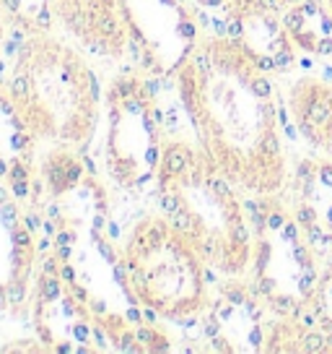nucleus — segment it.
<instances>
[{
	"mask_svg": "<svg viewBox=\"0 0 332 354\" xmlns=\"http://www.w3.org/2000/svg\"><path fill=\"white\" fill-rule=\"evenodd\" d=\"M55 16L96 55H122L128 36L114 18L117 0H50Z\"/></svg>",
	"mask_w": 332,
	"mask_h": 354,
	"instance_id": "nucleus-1",
	"label": "nucleus"
},
{
	"mask_svg": "<svg viewBox=\"0 0 332 354\" xmlns=\"http://www.w3.org/2000/svg\"><path fill=\"white\" fill-rule=\"evenodd\" d=\"M42 175H45V180H47V185H50L52 198H57V195H63L65 190H70V188L80 180L83 170H80V164L73 159L70 154H65V151H52L47 159L42 162Z\"/></svg>",
	"mask_w": 332,
	"mask_h": 354,
	"instance_id": "nucleus-2",
	"label": "nucleus"
},
{
	"mask_svg": "<svg viewBox=\"0 0 332 354\" xmlns=\"http://www.w3.org/2000/svg\"><path fill=\"white\" fill-rule=\"evenodd\" d=\"M192 159V148L182 141H172V143H163L161 154H158V180H166V177H174L179 172L187 170Z\"/></svg>",
	"mask_w": 332,
	"mask_h": 354,
	"instance_id": "nucleus-3",
	"label": "nucleus"
},
{
	"mask_svg": "<svg viewBox=\"0 0 332 354\" xmlns=\"http://www.w3.org/2000/svg\"><path fill=\"white\" fill-rule=\"evenodd\" d=\"M301 117H306V120L312 125H327L332 120V107L324 102V99H317V102H309L304 107V112H299Z\"/></svg>",
	"mask_w": 332,
	"mask_h": 354,
	"instance_id": "nucleus-4",
	"label": "nucleus"
},
{
	"mask_svg": "<svg viewBox=\"0 0 332 354\" xmlns=\"http://www.w3.org/2000/svg\"><path fill=\"white\" fill-rule=\"evenodd\" d=\"M135 339H138V344L143 346V351H163V349H169L166 336L156 333L153 328H138V331H135Z\"/></svg>",
	"mask_w": 332,
	"mask_h": 354,
	"instance_id": "nucleus-5",
	"label": "nucleus"
},
{
	"mask_svg": "<svg viewBox=\"0 0 332 354\" xmlns=\"http://www.w3.org/2000/svg\"><path fill=\"white\" fill-rule=\"evenodd\" d=\"M304 344H301V349L304 351H312V354H319V351H327V336L324 333H306L304 339H301Z\"/></svg>",
	"mask_w": 332,
	"mask_h": 354,
	"instance_id": "nucleus-6",
	"label": "nucleus"
},
{
	"mask_svg": "<svg viewBox=\"0 0 332 354\" xmlns=\"http://www.w3.org/2000/svg\"><path fill=\"white\" fill-rule=\"evenodd\" d=\"M260 151H262L265 156H270V159H275V156L280 154V146H278V136L273 133V128L262 133V138H260Z\"/></svg>",
	"mask_w": 332,
	"mask_h": 354,
	"instance_id": "nucleus-7",
	"label": "nucleus"
},
{
	"mask_svg": "<svg viewBox=\"0 0 332 354\" xmlns=\"http://www.w3.org/2000/svg\"><path fill=\"white\" fill-rule=\"evenodd\" d=\"M304 18H306V13H304L301 8H291V11L283 16V26H285L288 31H299V29L304 26Z\"/></svg>",
	"mask_w": 332,
	"mask_h": 354,
	"instance_id": "nucleus-8",
	"label": "nucleus"
},
{
	"mask_svg": "<svg viewBox=\"0 0 332 354\" xmlns=\"http://www.w3.org/2000/svg\"><path fill=\"white\" fill-rule=\"evenodd\" d=\"M249 89H252V94H255V97H260V99H267V97H270V91H273L270 81H267V78H262V76H255L252 81H249Z\"/></svg>",
	"mask_w": 332,
	"mask_h": 354,
	"instance_id": "nucleus-9",
	"label": "nucleus"
},
{
	"mask_svg": "<svg viewBox=\"0 0 332 354\" xmlns=\"http://www.w3.org/2000/svg\"><path fill=\"white\" fill-rule=\"evenodd\" d=\"M270 305H273L275 312H280V315H285V312H294V310H296V302L291 300V297H273Z\"/></svg>",
	"mask_w": 332,
	"mask_h": 354,
	"instance_id": "nucleus-10",
	"label": "nucleus"
},
{
	"mask_svg": "<svg viewBox=\"0 0 332 354\" xmlns=\"http://www.w3.org/2000/svg\"><path fill=\"white\" fill-rule=\"evenodd\" d=\"M11 182H21V180H29V172H26V164H21V159H13L11 164V172H8Z\"/></svg>",
	"mask_w": 332,
	"mask_h": 354,
	"instance_id": "nucleus-11",
	"label": "nucleus"
},
{
	"mask_svg": "<svg viewBox=\"0 0 332 354\" xmlns=\"http://www.w3.org/2000/svg\"><path fill=\"white\" fill-rule=\"evenodd\" d=\"M314 268L312 266H304V279L299 282V287H301V294H309V289L314 287Z\"/></svg>",
	"mask_w": 332,
	"mask_h": 354,
	"instance_id": "nucleus-12",
	"label": "nucleus"
},
{
	"mask_svg": "<svg viewBox=\"0 0 332 354\" xmlns=\"http://www.w3.org/2000/svg\"><path fill=\"white\" fill-rule=\"evenodd\" d=\"M314 219H317V214H314L309 206H301V209H299V214H296V221H299L301 227H309V224H314Z\"/></svg>",
	"mask_w": 332,
	"mask_h": 354,
	"instance_id": "nucleus-13",
	"label": "nucleus"
},
{
	"mask_svg": "<svg viewBox=\"0 0 332 354\" xmlns=\"http://www.w3.org/2000/svg\"><path fill=\"white\" fill-rule=\"evenodd\" d=\"M275 65H278L280 70H285V68L294 65V55H291V50H280V52H275Z\"/></svg>",
	"mask_w": 332,
	"mask_h": 354,
	"instance_id": "nucleus-14",
	"label": "nucleus"
},
{
	"mask_svg": "<svg viewBox=\"0 0 332 354\" xmlns=\"http://www.w3.org/2000/svg\"><path fill=\"white\" fill-rule=\"evenodd\" d=\"M255 65L260 68V70H275L278 65H275V58H270V55H257L255 58Z\"/></svg>",
	"mask_w": 332,
	"mask_h": 354,
	"instance_id": "nucleus-15",
	"label": "nucleus"
},
{
	"mask_svg": "<svg viewBox=\"0 0 332 354\" xmlns=\"http://www.w3.org/2000/svg\"><path fill=\"white\" fill-rule=\"evenodd\" d=\"M241 34H244V24H241V18L229 21V36H231V39H241Z\"/></svg>",
	"mask_w": 332,
	"mask_h": 354,
	"instance_id": "nucleus-16",
	"label": "nucleus"
},
{
	"mask_svg": "<svg viewBox=\"0 0 332 354\" xmlns=\"http://www.w3.org/2000/svg\"><path fill=\"white\" fill-rule=\"evenodd\" d=\"M260 294H273V289H275V282L273 279H267V276H262L260 282H257V287H255Z\"/></svg>",
	"mask_w": 332,
	"mask_h": 354,
	"instance_id": "nucleus-17",
	"label": "nucleus"
},
{
	"mask_svg": "<svg viewBox=\"0 0 332 354\" xmlns=\"http://www.w3.org/2000/svg\"><path fill=\"white\" fill-rule=\"evenodd\" d=\"M226 297H229L234 305H241V302H246L244 292H241V289H236V287H226Z\"/></svg>",
	"mask_w": 332,
	"mask_h": 354,
	"instance_id": "nucleus-18",
	"label": "nucleus"
},
{
	"mask_svg": "<svg viewBox=\"0 0 332 354\" xmlns=\"http://www.w3.org/2000/svg\"><path fill=\"white\" fill-rule=\"evenodd\" d=\"M13 193H16V198L24 201L26 195H29V180H21V182H13Z\"/></svg>",
	"mask_w": 332,
	"mask_h": 354,
	"instance_id": "nucleus-19",
	"label": "nucleus"
},
{
	"mask_svg": "<svg viewBox=\"0 0 332 354\" xmlns=\"http://www.w3.org/2000/svg\"><path fill=\"white\" fill-rule=\"evenodd\" d=\"M96 245H99V253L109 260V263H117V255H114V250L107 245V243H101V240H96Z\"/></svg>",
	"mask_w": 332,
	"mask_h": 354,
	"instance_id": "nucleus-20",
	"label": "nucleus"
},
{
	"mask_svg": "<svg viewBox=\"0 0 332 354\" xmlns=\"http://www.w3.org/2000/svg\"><path fill=\"white\" fill-rule=\"evenodd\" d=\"M283 224H285L283 214H267V227H270V229H280Z\"/></svg>",
	"mask_w": 332,
	"mask_h": 354,
	"instance_id": "nucleus-21",
	"label": "nucleus"
},
{
	"mask_svg": "<svg viewBox=\"0 0 332 354\" xmlns=\"http://www.w3.org/2000/svg\"><path fill=\"white\" fill-rule=\"evenodd\" d=\"M324 240V234L317 224H309V243H322Z\"/></svg>",
	"mask_w": 332,
	"mask_h": 354,
	"instance_id": "nucleus-22",
	"label": "nucleus"
},
{
	"mask_svg": "<svg viewBox=\"0 0 332 354\" xmlns=\"http://www.w3.org/2000/svg\"><path fill=\"white\" fill-rule=\"evenodd\" d=\"M294 258H296L301 266H309V253H306V248H299V245H296V248H294Z\"/></svg>",
	"mask_w": 332,
	"mask_h": 354,
	"instance_id": "nucleus-23",
	"label": "nucleus"
},
{
	"mask_svg": "<svg viewBox=\"0 0 332 354\" xmlns=\"http://www.w3.org/2000/svg\"><path fill=\"white\" fill-rule=\"evenodd\" d=\"M205 333L211 336V339L218 336V321H216V318H208V321H205Z\"/></svg>",
	"mask_w": 332,
	"mask_h": 354,
	"instance_id": "nucleus-24",
	"label": "nucleus"
},
{
	"mask_svg": "<svg viewBox=\"0 0 332 354\" xmlns=\"http://www.w3.org/2000/svg\"><path fill=\"white\" fill-rule=\"evenodd\" d=\"M283 237L288 243H294L296 240V224H283Z\"/></svg>",
	"mask_w": 332,
	"mask_h": 354,
	"instance_id": "nucleus-25",
	"label": "nucleus"
},
{
	"mask_svg": "<svg viewBox=\"0 0 332 354\" xmlns=\"http://www.w3.org/2000/svg\"><path fill=\"white\" fill-rule=\"evenodd\" d=\"M317 52L319 55H332V39H322V42L317 45Z\"/></svg>",
	"mask_w": 332,
	"mask_h": 354,
	"instance_id": "nucleus-26",
	"label": "nucleus"
},
{
	"mask_svg": "<svg viewBox=\"0 0 332 354\" xmlns=\"http://www.w3.org/2000/svg\"><path fill=\"white\" fill-rule=\"evenodd\" d=\"M55 268H57L55 258H52V255H50V258H45V263H42V273H55Z\"/></svg>",
	"mask_w": 332,
	"mask_h": 354,
	"instance_id": "nucleus-27",
	"label": "nucleus"
},
{
	"mask_svg": "<svg viewBox=\"0 0 332 354\" xmlns=\"http://www.w3.org/2000/svg\"><path fill=\"white\" fill-rule=\"evenodd\" d=\"M213 349H218V351H231V346H229L226 339H221V336H213Z\"/></svg>",
	"mask_w": 332,
	"mask_h": 354,
	"instance_id": "nucleus-28",
	"label": "nucleus"
},
{
	"mask_svg": "<svg viewBox=\"0 0 332 354\" xmlns=\"http://www.w3.org/2000/svg\"><path fill=\"white\" fill-rule=\"evenodd\" d=\"M317 323V315H314V312H304V315H301V326L304 328H312Z\"/></svg>",
	"mask_w": 332,
	"mask_h": 354,
	"instance_id": "nucleus-29",
	"label": "nucleus"
},
{
	"mask_svg": "<svg viewBox=\"0 0 332 354\" xmlns=\"http://www.w3.org/2000/svg\"><path fill=\"white\" fill-rule=\"evenodd\" d=\"M301 11H304L306 16H312V13H319V6L314 3V0H306V3L301 6Z\"/></svg>",
	"mask_w": 332,
	"mask_h": 354,
	"instance_id": "nucleus-30",
	"label": "nucleus"
},
{
	"mask_svg": "<svg viewBox=\"0 0 332 354\" xmlns=\"http://www.w3.org/2000/svg\"><path fill=\"white\" fill-rule=\"evenodd\" d=\"M60 273H63V279H65L68 284H73V268H70L68 263H63V268H60Z\"/></svg>",
	"mask_w": 332,
	"mask_h": 354,
	"instance_id": "nucleus-31",
	"label": "nucleus"
},
{
	"mask_svg": "<svg viewBox=\"0 0 332 354\" xmlns=\"http://www.w3.org/2000/svg\"><path fill=\"white\" fill-rule=\"evenodd\" d=\"M249 341H252L255 346H260V344H262V331H260V328H255L252 333H249Z\"/></svg>",
	"mask_w": 332,
	"mask_h": 354,
	"instance_id": "nucleus-32",
	"label": "nucleus"
},
{
	"mask_svg": "<svg viewBox=\"0 0 332 354\" xmlns=\"http://www.w3.org/2000/svg\"><path fill=\"white\" fill-rule=\"evenodd\" d=\"M3 8H8L11 13H16L21 8V3H18V0H3Z\"/></svg>",
	"mask_w": 332,
	"mask_h": 354,
	"instance_id": "nucleus-33",
	"label": "nucleus"
},
{
	"mask_svg": "<svg viewBox=\"0 0 332 354\" xmlns=\"http://www.w3.org/2000/svg\"><path fill=\"white\" fill-rule=\"evenodd\" d=\"M57 243H60V245H63V243H65V245L73 243V234H70V232H60V234H57Z\"/></svg>",
	"mask_w": 332,
	"mask_h": 354,
	"instance_id": "nucleus-34",
	"label": "nucleus"
},
{
	"mask_svg": "<svg viewBox=\"0 0 332 354\" xmlns=\"http://www.w3.org/2000/svg\"><path fill=\"white\" fill-rule=\"evenodd\" d=\"M322 31H324V34L332 31V18H329V16H322Z\"/></svg>",
	"mask_w": 332,
	"mask_h": 354,
	"instance_id": "nucleus-35",
	"label": "nucleus"
},
{
	"mask_svg": "<svg viewBox=\"0 0 332 354\" xmlns=\"http://www.w3.org/2000/svg\"><path fill=\"white\" fill-rule=\"evenodd\" d=\"M322 328H324L327 339H332V321H329V318H322Z\"/></svg>",
	"mask_w": 332,
	"mask_h": 354,
	"instance_id": "nucleus-36",
	"label": "nucleus"
},
{
	"mask_svg": "<svg viewBox=\"0 0 332 354\" xmlns=\"http://www.w3.org/2000/svg\"><path fill=\"white\" fill-rule=\"evenodd\" d=\"M322 175H324V182H327V185H332V167H324V170H322Z\"/></svg>",
	"mask_w": 332,
	"mask_h": 354,
	"instance_id": "nucleus-37",
	"label": "nucleus"
},
{
	"mask_svg": "<svg viewBox=\"0 0 332 354\" xmlns=\"http://www.w3.org/2000/svg\"><path fill=\"white\" fill-rule=\"evenodd\" d=\"M221 318H223V321L231 318V307H221Z\"/></svg>",
	"mask_w": 332,
	"mask_h": 354,
	"instance_id": "nucleus-38",
	"label": "nucleus"
},
{
	"mask_svg": "<svg viewBox=\"0 0 332 354\" xmlns=\"http://www.w3.org/2000/svg\"><path fill=\"white\" fill-rule=\"evenodd\" d=\"M322 73H324V78H332V68H329V65H324Z\"/></svg>",
	"mask_w": 332,
	"mask_h": 354,
	"instance_id": "nucleus-39",
	"label": "nucleus"
},
{
	"mask_svg": "<svg viewBox=\"0 0 332 354\" xmlns=\"http://www.w3.org/2000/svg\"><path fill=\"white\" fill-rule=\"evenodd\" d=\"M322 99H324V102H327V104H329V107H332V91H327V94H324V97H322Z\"/></svg>",
	"mask_w": 332,
	"mask_h": 354,
	"instance_id": "nucleus-40",
	"label": "nucleus"
},
{
	"mask_svg": "<svg viewBox=\"0 0 332 354\" xmlns=\"http://www.w3.org/2000/svg\"><path fill=\"white\" fill-rule=\"evenodd\" d=\"M6 201H8V195H6V190H3V188H0V203H6Z\"/></svg>",
	"mask_w": 332,
	"mask_h": 354,
	"instance_id": "nucleus-41",
	"label": "nucleus"
},
{
	"mask_svg": "<svg viewBox=\"0 0 332 354\" xmlns=\"http://www.w3.org/2000/svg\"><path fill=\"white\" fill-rule=\"evenodd\" d=\"M288 3H301V0H288Z\"/></svg>",
	"mask_w": 332,
	"mask_h": 354,
	"instance_id": "nucleus-42",
	"label": "nucleus"
},
{
	"mask_svg": "<svg viewBox=\"0 0 332 354\" xmlns=\"http://www.w3.org/2000/svg\"><path fill=\"white\" fill-rule=\"evenodd\" d=\"M329 221H332V211H329Z\"/></svg>",
	"mask_w": 332,
	"mask_h": 354,
	"instance_id": "nucleus-43",
	"label": "nucleus"
}]
</instances>
